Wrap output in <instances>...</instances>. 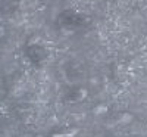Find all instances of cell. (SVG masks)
I'll list each match as a JSON object with an SVG mask.
<instances>
[{
    "mask_svg": "<svg viewBox=\"0 0 147 137\" xmlns=\"http://www.w3.org/2000/svg\"><path fill=\"white\" fill-rule=\"evenodd\" d=\"M52 137H72L69 133H57V134H53Z\"/></svg>",
    "mask_w": 147,
    "mask_h": 137,
    "instance_id": "obj_1",
    "label": "cell"
},
{
    "mask_svg": "<svg viewBox=\"0 0 147 137\" xmlns=\"http://www.w3.org/2000/svg\"><path fill=\"white\" fill-rule=\"evenodd\" d=\"M0 37H2V28H0Z\"/></svg>",
    "mask_w": 147,
    "mask_h": 137,
    "instance_id": "obj_2",
    "label": "cell"
}]
</instances>
